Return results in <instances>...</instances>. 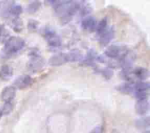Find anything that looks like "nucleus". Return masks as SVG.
<instances>
[{"label":"nucleus","instance_id":"nucleus-1","mask_svg":"<svg viewBox=\"0 0 150 133\" xmlns=\"http://www.w3.org/2000/svg\"><path fill=\"white\" fill-rule=\"evenodd\" d=\"M58 16H61L62 23L72 20L76 11L80 9V4L73 1H50Z\"/></svg>","mask_w":150,"mask_h":133},{"label":"nucleus","instance_id":"nucleus-2","mask_svg":"<svg viewBox=\"0 0 150 133\" xmlns=\"http://www.w3.org/2000/svg\"><path fill=\"white\" fill-rule=\"evenodd\" d=\"M25 44V41L21 37L15 36L9 37L5 41V45L0 52V57L3 59H10L23 50Z\"/></svg>","mask_w":150,"mask_h":133},{"label":"nucleus","instance_id":"nucleus-3","mask_svg":"<svg viewBox=\"0 0 150 133\" xmlns=\"http://www.w3.org/2000/svg\"><path fill=\"white\" fill-rule=\"evenodd\" d=\"M30 60L27 63V68L32 73L40 71L45 65V60L40 56L37 50H32L30 53Z\"/></svg>","mask_w":150,"mask_h":133},{"label":"nucleus","instance_id":"nucleus-4","mask_svg":"<svg viewBox=\"0 0 150 133\" xmlns=\"http://www.w3.org/2000/svg\"><path fill=\"white\" fill-rule=\"evenodd\" d=\"M128 53L127 48L125 45H111L108 47L105 51V55L111 59L122 60Z\"/></svg>","mask_w":150,"mask_h":133},{"label":"nucleus","instance_id":"nucleus-5","mask_svg":"<svg viewBox=\"0 0 150 133\" xmlns=\"http://www.w3.org/2000/svg\"><path fill=\"white\" fill-rule=\"evenodd\" d=\"M44 37L48 42L49 46L53 47V48H58L62 45V40H61L59 36L51 27L48 26L45 29Z\"/></svg>","mask_w":150,"mask_h":133},{"label":"nucleus","instance_id":"nucleus-6","mask_svg":"<svg viewBox=\"0 0 150 133\" xmlns=\"http://www.w3.org/2000/svg\"><path fill=\"white\" fill-rule=\"evenodd\" d=\"M67 62H69V59H68L67 53H59L57 54L54 55L48 60L49 64L53 66H61L66 64Z\"/></svg>","mask_w":150,"mask_h":133},{"label":"nucleus","instance_id":"nucleus-7","mask_svg":"<svg viewBox=\"0 0 150 133\" xmlns=\"http://www.w3.org/2000/svg\"><path fill=\"white\" fill-rule=\"evenodd\" d=\"M32 82V78L28 75H23L19 76L13 82L15 88L19 89H24L30 86V84Z\"/></svg>","mask_w":150,"mask_h":133},{"label":"nucleus","instance_id":"nucleus-8","mask_svg":"<svg viewBox=\"0 0 150 133\" xmlns=\"http://www.w3.org/2000/svg\"><path fill=\"white\" fill-rule=\"evenodd\" d=\"M16 95V88L13 86H8L2 89L1 99L5 102H11Z\"/></svg>","mask_w":150,"mask_h":133},{"label":"nucleus","instance_id":"nucleus-9","mask_svg":"<svg viewBox=\"0 0 150 133\" xmlns=\"http://www.w3.org/2000/svg\"><path fill=\"white\" fill-rule=\"evenodd\" d=\"M115 31L113 27L106 29L102 34L100 35L99 42L102 46H105L111 43L114 37Z\"/></svg>","mask_w":150,"mask_h":133},{"label":"nucleus","instance_id":"nucleus-10","mask_svg":"<svg viewBox=\"0 0 150 133\" xmlns=\"http://www.w3.org/2000/svg\"><path fill=\"white\" fill-rule=\"evenodd\" d=\"M81 26L84 30L92 32L96 29L97 21L93 16H87L81 22Z\"/></svg>","mask_w":150,"mask_h":133},{"label":"nucleus","instance_id":"nucleus-11","mask_svg":"<svg viewBox=\"0 0 150 133\" xmlns=\"http://www.w3.org/2000/svg\"><path fill=\"white\" fill-rule=\"evenodd\" d=\"M135 108H136L137 114L140 115V116H145L148 113L149 108V104L148 99L138 100V102L136 104Z\"/></svg>","mask_w":150,"mask_h":133},{"label":"nucleus","instance_id":"nucleus-12","mask_svg":"<svg viewBox=\"0 0 150 133\" xmlns=\"http://www.w3.org/2000/svg\"><path fill=\"white\" fill-rule=\"evenodd\" d=\"M13 75V70L10 65L3 64L0 66V78L3 81H8Z\"/></svg>","mask_w":150,"mask_h":133},{"label":"nucleus","instance_id":"nucleus-13","mask_svg":"<svg viewBox=\"0 0 150 133\" xmlns=\"http://www.w3.org/2000/svg\"><path fill=\"white\" fill-rule=\"evenodd\" d=\"M97 57V53L96 52L94 51L93 49L89 50L88 53H87V55L86 56L85 59L84 60V64L87 66H95V63H94V59H96Z\"/></svg>","mask_w":150,"mask_h":133},{"label":"nucleus","instance_id":"nucleus-14","mask_svg":"<svg viewBox=\"0 0 150 133\" xmlns=\"http://www.w3.org/2000/svg\"><path fill=\"white\" fill-rule=\"evenodd\" d=\"M133 73H134L135 75L141 81H144V80L148 78L149 75V70L147 69L144 68V67H137Z\"/></svg>","mask_w":150,"mask_h":133},{"label":"nucleus","instance_id":"nucleus-15","mask_svg":"<svg viewBox=\"0 0 150 133\" xmlns=\"http://www.w3.org/2000/svg\"><path fill=\"white\" fill-rule=\"evenodd\" d=\"M68 56V59H69V62H76L81 61L82 59L83 56L81 54V53L77 49L72 50L70 53H67Z\"/></svg>","mask_w":150,"mask_h":133},{"label":"nucleus","instance_id":"nucleus-16","mask_svg":"<svg viewBox=\"0 0 150 133\" xmlns=\"http://www.w3.org/2000/svg\"><path fill=\"white\" fill-rule=\"evenodd\" d=\"M149 84L143 81L136 83L133 88L134 92H149Z\"/></svg>","mask_w":150,"mask_h":133},{"label":"nucleus","instance_id":"nucleus-17","mask_svg":"<svg viewBox=\"0 0 150 133\" xmlns=\"http://www.w3.org/2000/svg\"><path fill=\"white\" fill-rule=\"evenodd\" d=\"M116 89L122 93H124L126 95H129L133 91V87L130 83H125V84H120L116 87Z\"/></svg>","mask_w":150,"mask_h":133},{"label":"nucleus","instance_id":"nucleus-18","mask_svg":"<svg viewBox=\"0 0 150 133\" xmlns=\"http://www.w3.org/2000/svg\"><path fill=\"white\" fill-rule=\"evenodd\" d=\"M41 7V2L39 1H34V2H31L27 6L26 10L29 13H34L37 12Z\"/></svg>","mask_w":150,"mask_h":133},{"label":"nucleus","instance_id":"nucleus-19","mask_svg":"<svg viewBox=\"0 0 150 133\" xmlns=\"http://www.w3.org/2000/svg\"><path fill=\"white\" fill-rule=\"evenodd\" d=\"M12 27L15 32H19L21 31L23 27V22L21 19L19 17H15L12 20Z\"/></svg>","mask_w":150,"mask_h":133},{"label":"nucleus","instance_id":"nucleus-20","mask_svg":"<svg viewBox=\"0 0 150 133\" xmlns=\"http://www.w3.org/2000/svg\"><path fill=\"white\" fill-rule=\"evenodd\" d=\"M107 24H108V21H107L106 18L103 19L99 23L97 24L96 26V32L98 33V35H100L104 31L107 29Z\"/></svg>","mask_w":150,"mask_h":133},{"label":"nucleus","instance_id":"nucleus-21","mask_svg":"<svg viewBox=\"0 0 150 133\" xmlns=\"http://www.w3.org/2000/svg\"><path fill=\"white\" fill-rule=\"evenodd\" d=\"M23 12V8L20 5L12 4L10 8V15L14 16L15 17H19V15Z\"/></svg>","mask_w":150,"mask_h":133},{"label":"nucleus","instance_id":"nucleus-22","mask_svg":"<svg viewBox=\"0 0 150 133\" xmlns=\"http://www.w3.org/2000/svg\"><path fill=\"white\" fill-rule=\"evenodd\" d=\"M12 109H13V105L12 104V102H5V104L1 108V110H2L3 115H8L12 112Z\"/></svg>","mask_w":150,"mask_h":133},{"label":"nucleus","instance_id":"nucleus-23","mask_svg":"<svg viewBox=\"0 0 150 133\" xmlns=\"http://www.w3.org/2000/svg\"><path fill=\"white\" fill-rule=\"evenodd\" d=\"M8 36V30L5 29V26L3 24H0V43H2L8 40L7 38Z\"/></svg>","mask_w":150,"mask_h":133},{"label":"nucleus","instance_id":"nucleus-24","mask_svg":"<svg viewBox=\"0 0 150 133\" xmlns=\"http://www.w3.org/2000/svg\"><path fill=\"white\" fill-rule=\"evenodd\" d=\"M100 73H102L103 76L107 80H110L114 74L113 70L111 68H109V67H105V68L103 69L100 71Z\"/></svg>","mask_w":150,"mask_h":133},{"label":"nucleus","instance_id":"nucleus-25","mask_svg":"<svg viewBox=\"0 0 150 133\" xmlns=\"http://www.w3.org/2000/svg\"><path fill=\"white\" fill-rule=\"evenodd\" d=\"M149 125V117L138 119V121H137V127H139V128H145V127H148Z\"/></svg>","mask_w":150,"mask_h":133},{"label":"nucleus","instance_id":"nucleus-26","mask_svg":"<svg viewBox=\"0 0 150 133\" xmlns=\"http://www.w3.org/2000/svg\"><path fill=\"white\" fill-rule=\"evenodd\" d=\"M39 23L36 20H31L29 21L28 22V29L30 32H34L37 28V26H38Z\"/></svg>","mask_w":150,"mask_h":133},{"label":"nucleus","instance_id":"nucleus-27","mask_svg":"<svg viewBox=\"0 0 150 133\" xmlns=\"http://www.w3.org/2000/svg\"><path fill=\"white\" fill-rule=\"evenodd\" d=\"M81 13L82 16H87V15L89 14L90 12H92V8H89V6H84L82 8H81Z\"/></svg>","mask_w":150,"mask_h":133},{"label":"nucleus","instance_id":"nucleus-28","mask_svg":"<svg viewBox=\"0 0 150 133\" xmlns=\"http://www.w3.org/2000/svg\"><path fill=\"white\" fill-rule=\"evenodd\" d=\"M91 133H103V129L100 126H98L96 127L91 132Z\"/></svg>","mask_w":150,"mask_h":133}]
</instances>
